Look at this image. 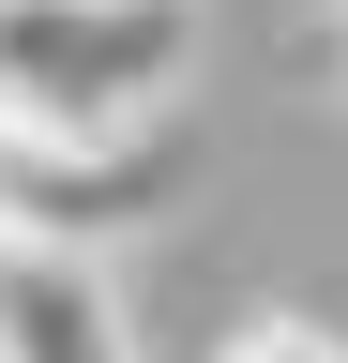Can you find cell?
I'll list each match as a JSON object with an SVG mask.
<instances>
[{
	"mask_svg": "<svg viewBox=\"0 0 348 363\" xmlns=\"http://www.w3.org/2000/svg\"><path fill=\"white\" fill-rule=\"evenodd\" d=\"M0 257H16V242H0Z\"/></svg>",
	"mask_w": 348,
	"mask_h": 363,
	"instance_id": "5",
	"label": "cell"
},
{
	"mask_svg": "<svg viewBox=\"0 0 348 363\" xmlns=\"http://www.w3.org/2000/svg\"><path fill=\"white\" fill-rule=\"evenodd\" d=\"M212 363H348L333 318H303V303H257L242 333H212Z\"/></svg>",
	"mask_w": 348,
	"mask_h": 363,
	"instance_id": "3",
	"label": "cell"
},
{
	"mask_svg": "<svg viewBox=\"0 0 348 363\" xmlns=\"http://www.w3.org/2000/svg\"><path fill=\"white\" fill-rule=\"evenodd\" d=\"M333 61H348V0H333Z\"/></svg>",
	"mask_w": 348,
	"mask_h": 363,
	"instance_id": "4",
	"label": "cell"
},
{
	"mask_svg": "<svg viewBox=\"0 0 348 363\" xmlns=\"http://www.w3.org/2000/svg\"><path fill=\"white\" fill-rule=\"evenodd\" d=\"M212 61V0H0V121L152 136Z\"/></svg>",
	"mask_w": 348,
	"mask_h": 363,
	"instance_id": "1",
	"label": "cell"
},
{
	"mask_svg": "<svg viewBox=\"0 0 348 363\" xmlns=\"http://www.w3.org/2000/svg\"><path fill=\"white\" fill-rule=\"evenodd\" d=\"M0 363H137V318L91 257H0Z\"/></svg>",
	"mask_w": 348,
	"mask_h": 363,
	"instance_id": "2",
	"label": "cell"
}]
</instances>
